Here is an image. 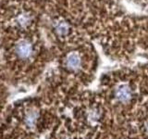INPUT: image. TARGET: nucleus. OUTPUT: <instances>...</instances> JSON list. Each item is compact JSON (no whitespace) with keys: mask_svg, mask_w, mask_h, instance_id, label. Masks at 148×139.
<instances>
[{"mask_svg":"<svg viewBox=\"0 0 148 139\" xmlns=\"http://www.w3.org/2000/svg\"><path fill=\"white\" fill-rule=\"evenodd\" d=\"M132 89L128 85H123L118 87V89L116 90V97L117 99L122 103H127L132 99Z\"/></svg>","mask_w":148,"mask_h":139,"instance_id":"f03ea898","label":"nucleus"},{"mask_svg":"<svg viewBox=\"0 0 148 139\" xmlns=\"http://www.w3.org/2000/svg\"><path fill=\"white\" fill-rule=\"evenodd\" d=\"M145 130H146V133H148V123L146 124V126H145Z\"/></svg>","mask_w":148,"mask_h":139,"instance_id":"0eeeda50","label":"nucleus"},{"mask_svg":"<svg viewBox=\"0 0 148 139\" xmlns=\"http://www.w3.org/2000/svg\"><path fill=\"white\" fill-rule=\"evenodd\" d=\"M32 21V17L29 13H21L17 17V23L21 28L27 27Z\"/></svg>","mask_w":148,"mask_h":139,"instance_id":"39448f33","label":"nucleus"},{"mask_svg":"<svg viewBox=\"0 0 148 139\" xmlns=\"http://www.w3.org/2000/svg\"><path fill=\"white\" fill-rule=\"evenodd\" d=\"M82 64V60L80 56L77 53H71L66 59V67L71 70V71H77V70L80 69Z\"/></svg>","mask_w":148,"mask_h":139,"instance_id":"7ed1b4c3","label":"nucleus"},{"mask_svg":"<svg viewBox=\"0 0 148 139\" xmlns=\"http://www.w3.org/2000/svg\"><path fill=\"white\" fill-rule=\"evenodd\" d=\"M69 27L65 21H58L55 24V31L59 36H65L68 34Z\"/></svg>","mask_w":148,"mask_h":139,"instance_id":"20e7f679","label":"nucleus"},{"mask_svg":"<svg viewBox=\"0 0 148 139\" xmlns=\"http://www.w3.org/2000/svg\"><path fill=\"white\" fill-rule=\"evenodd\" d=\"M15 52L18 58H20L21 59L29 58L34 53V47H32V45L29 41L23 40L21 41L20 43H18L15 48Z\"/></svg>","mask_w":148,"mask_h":139,"instance_id":"f257e3e1","label":"nucleus"},{"mask_svg":"<svg viewBox=\"0 0 148 139\" xmlns=\"http://www.w3.org/2000/svg\"><path fill=\"white\" fill-rule=\"evenodd\" d=\"M37 117H38V112L36 110H31L25 117V123L27 124V126L29 127L34 126Z\"/></svg>","mask_w":148,"mask_h":139,"instance_id":"423d86ee","label":"nucleus"}]
</instances>
